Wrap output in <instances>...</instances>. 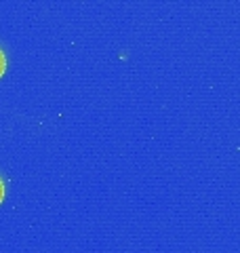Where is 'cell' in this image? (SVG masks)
<instances>
[{
	"label": "cell",
	"instance_id": "1",
	"mask_svg": "<svg viewBox=\"0 0 240 253\" xmlns=\"http://www.w3.org/2000/svg\"><path fill=\"white\" fill-rule=\"evenodd\" d=\"M4 70H6V57H4V53L2 49H0V76L4 74Z\"/></svg>",
	"mask_w": 240,
	"mask_h": 253
},
{
	"label": "cell",
	"instance_id": "2",
	"mask_svg": "<svg viewBox=\"0 0 240 253\" xmlns=\"http://www.w3.org/2000/svg\"><path fill=\"white\" fill-rule=\"evenodd\" d=\"M4 199V184H2V179H0V203H2Z\"/></svg>",
	"mask_w": 240,
	"mask_h": 253
}]
</instances>
